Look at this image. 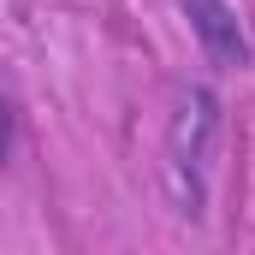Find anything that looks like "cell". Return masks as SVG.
Returning <instances> with one entry per match:
<instances>
[{
	"mask_svg": "<svg viewBox=\"0 0 255 255\" xmlns=\"http://www.w3.org/2000/svg\"><path fill=\"white\" fill-rule=\"evenodd\" d=\"M178 12H184V24H190L196 48H202V60L220 65V71H244L255 60V42L250 30H244V12L232 6V0H178Z\"/></svg>",
	"mask_w": 255,
	"mask_h": 255,
	"instance_id": "2",
	"label": "cell"
},
{
	"mask_svg": "<svg viewBox=\"0 0 255 255\" xmlns=\"http://www.w3.org/2000/svg\"><path fill=\"white\" fill-rule=\"evenodd\" d=\"M220 154V95L208 83L178 89L172 119H166V190L184 220H202L208 208V178Z\"/></svg>",
	"mask_w": 255,
	"mask_h": 255,
	"instance_id": "1",
	"label": "cell"
}]
</instances>
